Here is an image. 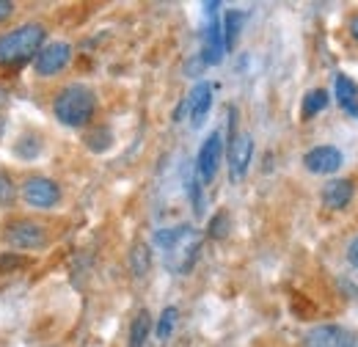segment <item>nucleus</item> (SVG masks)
I'll list each match as a JSON object with an SVG mask.
<instances>
[{"label": "nucleus", "mask_w": 358, "mask_h": 347, "mask_svg": "<svg viewBox=\"0 0 358 347\" xmlns=\"http://www.w3.org/2000/svg\"><path fill=\"white\" fill-rule=\"evenodd\" d=\"M47 44V28L42 22H22L0 36V69H20L31 64Z\"/></svg>", "instance_id": "1"}, {"label": "nucleus", "mask_w": 358, "mask_h": 347, "mask_svg": "<svg viewBox=\"0 0 358 347\" xmlns=\"http://www.w3.org/2000/svg\"><path fill=\"white\" fill-rule=\"evenodd\" d=\"M96 113V97L89 86L75 83V86L61 88L52 99V116L64 125V127H86Z\"/></svg>", "instance_id": "2"}, {"label": "nucleus", "mask_w": 358, "mask_h": 347, "mask_svg": "<svg viewBox=\"0 0 358 347\" xmlns=\"http://www.w3.org/2000/svg\"><path fill=\"white\" fill-rule=\"evenodd\" d=\"M11 248H20V251H39L47 246V226L42 220H34V218H11L6 226H3V234H0Z\"/></svg>", "instance_id": "3"}, {"label": "nucleus", "mask_w": 358, "mask_h": 347, "mask_svg": "<svg viewBox=\"0 0 358 347\" xmlns=\"http://www.w3.org/2000/svg\"><path fill=\"white\" fill-rule=\"evenodd\" d=\"M221 3H204V11H207V25H204V36H201V61L204 66H218L224 61L226 47H224V31H221V20H218V11Z\"/></svg>", "instance_id": "4"}, {"label": "nucleus", "mask_w": 358, "mask_h": 347, "mask_svg": "<svg viewBox=\"0 0 358 347\" xmlns=\"http://www.w3.org/2000/svg\"><path fill=\"white\" fill-rule=\"evenodd\" d=\"M20 196L31 210H52L61 201V185L47 176H28L20 187Z\"/></svg>", "instance_id": "5"}, {"label": "nucleus", "mask_w": 358, "mask_h": 347, "mask_svg": "<svg viewBox=\"0 0 358 347\" xmlns=\"http://www.w3.org/2000/svg\"><path fill=\"white\" fill-rule=\"evenodd\" d=\"M72 64V44L69 42H47L39 55L34 58V72L39 78H55Z\"/></svg>", "instance_id": "6"}, {"label": "nucleus", "mask_w": 358, "mask_h": 347, "mask_svg": "<svg viewBox=\"0 0 358 347\" xmlns=\"http://www.w3.org/2000/svg\"><path fill=\"white\" fill-rule=\"evenodd\" d=\"M224 135L215 130L210 132L199 149V157H196V174L204 185H210L215 176H218V169H221V160H224Z\"/></svg>", "instance_id": "7"}, {"label": "nucleus", "mask_w": 358, "mask_h": 347, "mask_svg": "<svg viewBox=\"0 0 358 347\" xmlns=\"http://www.w3.org/2000/svg\"><path fill=\"white\" fill-rule=\"evenodd\" d=\"M226 155H229V179L231 182L245 179L248 166H251V157H254V138L248 132H231L229 135Z\"/></svg>", "instance_id": "8"}, {"label": "nucleus", "mask_w": 358, "mask_h": 347, "mask_svg": "<svg viewBox=\"0 0 358 347\" xmlns=\"http://www.w3.org/2000/svg\"><path fill=\"white\" fill-rule=\"evenodd\" d=\"M306 347H358V334L342 325H314L303 337Z\"/></svg>", "instance_id": "9"}, {"label": "nucleus", "mask_w": 358, "mask_h": 347, "mask_svg": "<svg viewBox=\"0 0 358 347\" xmlns=\"http://www.w3.org/2000/svg\"><path fill=\"white\" fill-rule=\"evenodd\" d=\"M342 152L336 149V146H314L306 152V157H303V166H306V171L312 174H336L342 169Z\"/></svg>", "instance_id": "10"}, {"label": "nucleus", "mask_w": 358, "mask_h": 347, "mask_svg": "<svg viewBox=\"0 0 358 347\" xmlns=\"http://www.w3.org/2000/svg\"><path fill=\"white\" fill-rule=\"evenodd\" d=\"M185 108H187V113H190V122H193V127H199L204 119H207V113H210V108H213V86L210 83H196V86L190 88V94H187V99H185Z\"/></svg>", "instance_id": "11"}, {"label": "nucleus", "mask_w": 358, "mask_h": 347, "mask_svg": "<svg viewBox=\"0 0 358 347\" xmlns=\"http://www.w3.org/2000/svg\"><path fill=\"white\" fill-rule=\"evenodd\" d=\"M353 199V182L350 179H331L322 187V204L328 210H345Z\"/></svg>", "instance_id": "12"}, {"label": "nucleus", "mask_w": 358, "mask_h": 347, "mask_svg": "<svg viewBox=\"0 0 358 347\" xmlns=\"http://www.w3.org/2000/svg\"><path fill=\"white\" fill-rule=\"evenodd\" d=\"M190 232H193V226H187V223H179V226H171V229H160V232H155V246L163 248L166 254H171Z\"/></svg>", "instance_id": "13"}, {"label": "nucleus", "mask_w": 358, "mask_h": 347, "mask_svg": "<svg viewBox=\"0 0 358 347\" xmlns=\"http://www.w3.org/2000/svg\"><path fill=\"white\" fill-rule=\"evenodd\" d=\"M243 22H245V14L243 11H226L224 22H221V31H224V47L226 52L234 50V44L240 39V31H243Z\"/></svg>", "instance_id": "14"}, {"label": "nucleus", "mask_w": 358, "mask_h": 347, "mask_svg": "<svg viewBox=\"0 0 358 347\" xmlns=\"http://www.w3.org/2000/svg\"><path fill=\"white\" fill-rule=\"evenodd\" d=\"M149 331H152V314L146 309H141L135 314V320L130 323V339H127V347H143L146 339H149Z\"/></svg>", "instance_id": "15"}, {"label": "nucleus", "mask_w": 358, "mask_h": 347, "mask_svg": "<svg viewBox=\"0 0 358 347\" xmlns=\"http://www.w3.org/2000/svg\"><path fill=\"white\" fill-rule=\"evenodd\" d=\"M336 99L345 111H356V99H358V86L356 80H350L348 75H339L336 78Z\"/></svg>", "instance_id": "16"}, {"label": "nucleus", "mask_w": 358, "mask_h": 347, "mask_svg": "<svg viewBox=\"0 0 358 347\" xmlns=\"http://www.w3.org/2000/svg\"><path fill=\"white\" fill-rule=\"evenodd\" d=\"M149 264H152V251L146 243H135L133 251H130V267L138 278H143L149 273Z\"/></svg>", "instance_id": "17"}, {"label": "nucleus", "mask_w": 358, "mask_h": 347, "mask_svg": "<svg viewBox=\"0 0 358 347\" xmlns=\"http://www.w3.org/2000/svg\"><path fill=\"white\" fill-rule=\"evenodd\" d=\"M325 108H328V91L325 88H312L303 97V119H312V116H317Z\"/></svg>", "instance_id": "18"}, {"label": "nucleus", "mask_w": 358, "mask_h": 347, "mask_svg": "<svg viewBox=\"0 0 358 347\" xmlns=\"http://www.w3.org/2000/svg\"><path fill=\"white\" fill-rule=\"evenodd\" d=\"M177 320H179V309L177 306H166L163 309V314H160V320H157V328H155V334H157V339H169L171 334H174V328H177Z\"/></svg>", "instance_id": "19"}, {"label": "nucleus", "mask_w": 358, "mask_h": 347, "mask_svg": "<svg viewBox=\"0 0 358 347\" xmlns=\"http://www.w3.org/2000/svg\"><path fill=\"white\" fill-rule=\"evenodd\" d=\"M229 229H231V218L226 210H221L218 215L210 220V226H207V234L210 237H215V240H224L226 234H229Z\"/></svg>", "instance_id": "20"}, {"label": "nucleus", "mask_w": 358, "mask_h": 347, "mask_svg": "<svg viewBox=\"0 0 358 347\" xmlns=\"http://www.w3.org/2000/svg\"><path fill=\"white\" fill-rule=\"evenodd\" d=\"M17 193H20V187L14 185V179L6 171H0V207L11 204V201L17 199Z\"/></svg>", "instance_id": "21"}, {"label": "nucleus", "mask_w": 358, "mask_h": 347, "mask_svg": "<svg viewBox=\"0 0 358 347\" xmlns=\"http://www.w3.org/2000/svg\"><path fill=\"white\" fill-rule=\"evenodd\" d=\"M22 267H25V260L20 254H0V273H14Z\"/></svg>", "instance_id": "22"}, {"label": "nucleus", "mask_w": 358, "mask_h": 347, "mask_svg": "<svg viewBox=\"0 0 358 347\" xmlns=\"http://www.w3.org/2000/svg\"><path fill=\"white\" fill-rule=\"evenodd\" d=\"M14 11H17V3H11V0H0V25L8 22V20L14 17Z\"/></svg>", "instance_id": "23"}, {"label": "nucleus", "mask_w": 358, "mask_h": 347, "mask_svg": "<svg viewBox=\"0 0 358 347\" xmlns=\"http://www.w3.org/2000/svg\"><path fill=\"white\" fill-rule=\"evenodd\" d=\"M348 262H350V264L358 270V237L350 243V246H348Z\"/></svg>", "instance_id": "24"}, {"label": "nucleus", "mask_w": 358, "mask_h": 347, "mask_svg": "<svg viewBox=\"0 0 358 347\" xmlns=\"http://www.w3.org/2000/svg\"><path fill=\"white\" fill-rule=\"evenodd\" d=\"M350 34H353V39L358 42V17H353V22H350Z\"/></svg>", "instance_id": "25"}, {"label": "nucleus", "mask_w": 358, "mask_h": 347, "mask_svg": "<svg viewBox=\"0 0 358 347\" xmlns=\"http://www.w3.org/2000/svg\"><path fill=\"white\" fill-rule=\"evenodd\" d=\"M6 99H8V97H6V91L0 88V108H3V102H6Z\"/></svg>", "instance_id": "26"}]
</instances>
